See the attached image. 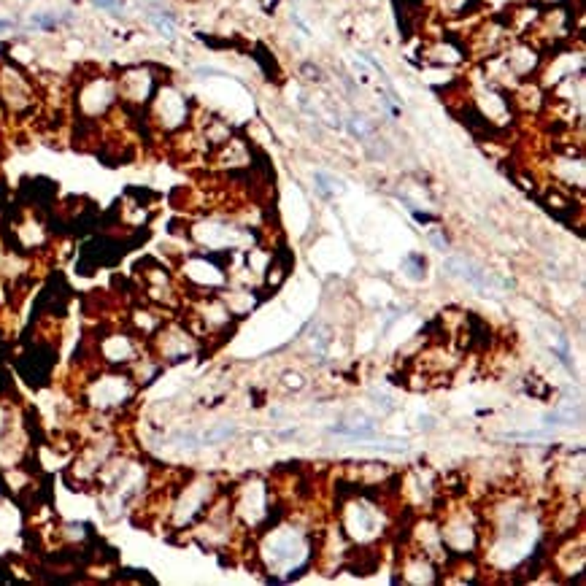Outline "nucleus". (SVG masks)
<instances>
[{
	"label": "nucleus",
	"instance_id": "nucleus-5",
	"mask_svg": "<svg viewBox=\"0 0 586 586\" xmlns=\"http://www.w3.org/2000/svg\"><path fill=\"white\" fill-rule=\"evenodd\" d=\"M95 6H100V8H109V11H119L122 8V0H95Z\"/></svg>",
	"mask_w": 586,
	"mask_h": 586
},
{
	"label": "nucleus",
	"instance_id": "nucleus-2",
	"mask_svg": "<svg viewBox=\"0 0 586 586\" xmlns=\"http://www.w3.org/2000/svg\"><path fill=\"white\" fill-rule=\"evenodd\" d=\"M330 433L349 435V438H376V430L370 424H332Z\"/></svg>",
	"mask_w": 586,
	"mask_h": 586
},
{
	"label": "nucleus",
	"instance_id": "nucleus-3",
	"mask_svg": "<svg viewBox=\"0 0 586 586\" xmlns=\"http://www.w3.org/2000/svg\"><path fill=\"white\" fill-rule=\"evenodd\" d=\"M254 57L259 60V63H262V71L268 74V78H270V76L276 78V74H279V71H276V60H273V57H268L265 46H257V54H254Z\"/></svg>",
	"mask_w": 586,
	"mask_h": 586
},
{
	"label": "nucleus",
	"instance_id": "nucleus-8",
	"mask_svg": "<svg viewBox=\"0 0 586 586\" xmlns=\"http://www.w3.org/2000/svg\"><path fill=\"white\" fill-rule=\"evenodd\" d=\"M419 424H422L424 430H430V427L435 424V419H433V416H422V419H419Z\"/></svg>",
	"mask_w": 586,
	"mask_h": 586
},
{
	"label": "nucleus",
	"instance_id": "nucleus-1",
	"mask_svg": "<svg viewBox=\"0 0 586 586\" xmlns=\"http://www.w3.org/2000/svg\"><path fill=\"white\" fill-rule=\"evenodd\" d=\"M446 270L454 273V276H462L465 281H470V284H476V287H486V273H481L478 268H473V265L465 262V259H448V262H446Z\"/></svg>",
	"mask_w": 586,
	"mask_h": 586
},
{
	"label": "nucleus",
	"instance_id": "nucleus-4",
	"mask_svg": "<svg viewBox=\"0 0 586 586\" xmlns=\"http://www.w3.org/2000/svg\"><path fill=\"white\" fill-rule=\"evenodd\" d=\"M232 433H235V430L224 424V427H219V430H214V433H208V435H206V443H211V440H219V438H230Z\"/></svg>",
	"mask_w": 586,
	"mask_h": 586
},
{
	"label": "nucleus",
	"instance_id": "nucleus-7",
	"mask_svg": "<svg viewBox=\"0 0 586 586\" xmlns=\"http://www.w3.org/2000/svg\"><path fill=\"white\" fill-rule=\"evenodd\" d=\"M413 217H416V221H435L433 214H424V211H413Z\"/></svg>",
	"mask_w": 586,
	"mask_h": 586
},
{
	"label": "nucleus",
	"instance_id": "nucleus-6",
	"mask_svg": "<svg viewBox=\"0 0 586 586\" xmlns=\"http://www.w3.org/2000/svg\"><path fill=\"white\" fill-rule=\"evenodd\" d=\"M303 71L308 74V78H314V81H322V71H319L316 65H311V63H305V65H303Z\"/></svg>",
	"mask_w": 586,
	"mask_h": 586
},
{
	"label": "nucleus",
	"instance_id": "nucleus-9",
	"mask_svg": "<svg viewBox=\"0 0 586 586\" xmlns=\"http://www.w3.org/2000/svg\"><path fill=\"white\" fill-rule=\"evenodd\" d=\"M430 241H433V243H435V246H438L440 252H443V249H446V238H440V235H430Z\"/></svg>",
	"mask_w": 586,
	"mask_h": 586
}]
</instances>
